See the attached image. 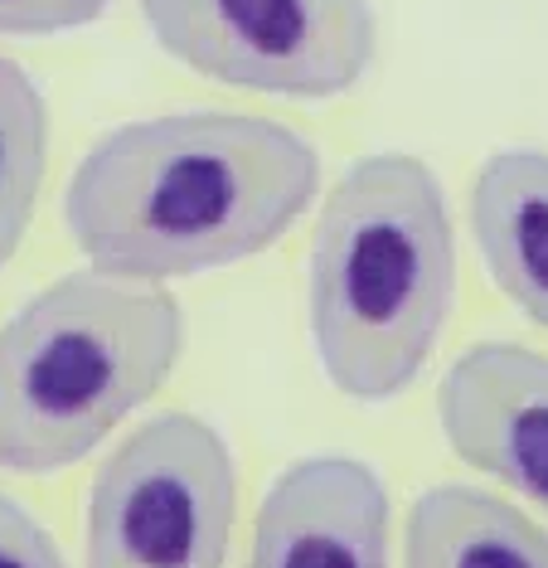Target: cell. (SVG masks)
I'll return each instance as SVG.
<instances>
[{
    "label": "cell",
    "mask_w": 548,
    "mask_h": 568,
    "mask_svg": "<svg viewBox=\"0 0 548 568\" xmlns=\"http://www.w3.org/2000/svg\"><path fill=\"white\" fill-rule=\"evenodd\" d=\"M471 239L500 287L548 331V156L495 151L471 185Z\"/></svg>",
    "instance_id": "cell-8"
},
{
    "label": "cell",
    "mask_w": 548,
    "mask_h": 568,
    "mask_svg": "<svg viewBox=\"0 0 548 568\" xmlns=\"http://www.w3.org/2000/svg\"><path fill=\"white\" fill-rule=\"evenodd\" d=\"M247 568H388V486L355 457L292 462L257 506Z\"/></svg>",
    "instance_id": "cell-7"
},
{
    "label": "cell",
    "mask_w": 548,
    "mask_h": 568,
    "mask_svg": "<svg viewBox=\"0 0 548 568\" xmlns=\"http://www.w3.org/2000/svg\"><path fill=\"white\" fill-rule=\"evenodd\" d=\"M239 510L229 443L194 413H155L102 462L88 568H224Z\"/></svg>",
    "instance_id": "cell-4"
},
{
    "label": "cell",
    "mask_w": 548,
    "mask_h": 568,
    "mask_svg": "<svg viewBox=\"0 0 548 568\" xmlns=\"http://www.w3.org/2000/svg\"><path fill=\"white\" fill-rule=\"evenodd\" d=\"M112 0H0V34H63L108 16Z\"/></svg>",
    "instance_id": "cell-11"
},
{
    "label": "cell",
    "mask_w": 548,
    "mask_h": 568,
    "mask_svg": "<svg viewBox=\"0 0 548 568\" xmlns=\"http://www.w3.org/2000/svg\"><path fill=\"white\" fill-rule=\"evenodd\" d=\"M403 568H548V529L476 486H433L413 500Z\"/></svg>",
    "instance_id": "cell-9"
},
{
    "label": "cell",
    "mask_w": 548,
    "mask_h": 568,
    "mask_svg": "<svg viewBox=\"0 0 548 568\" xmlns=\"http://www.w3.org/2000/svg\"><path fill=\"white\" fill-rule=\"evenodd\" d=\"M0 568H69L44 525L0 490Z\"/></svg>",
    "instance_id": "cell-12"
},
{
    "label": "cell",
    "mask_w": 548,
    "mask_h": 568,
    "mask_svg": "<svg viewBox=\"0 0 548 568\" xmlns=\"http://www.w3.org/2000/svg\"><path fill=\"white\" fill-rule=\"evenodd\" d=\"M185 351L165 282L69 273L0 326V471L49 476L83 462L161 394Z\"/></svg>",
    "instance_id": "cell-3"
},
{
    "label": "cell",
    "mask_w": 548,
    "mask_h": 568,
    "mask_svg": "<svg viewBox=\"0 0 548 568\" xmlns=\"http://www.w3.org/2000/svg\"><path fill=\"white\" fill-rule=\"evenodd\" d=\"M151 40L214 83L272 98H341L369 73V0H141Z\"/></svg>",
    "instance_id": "cell-5"
},
{
    "label": "cell",
    "mask_w": 548,
    "mask_h": 568,
    "mask_svg": "<svg viewBox=\"0 0 548 568\" xmlns=\"http://www.w3.org/2000/svg\"><path fill=\"white\" fill-rule=\"evenodd\" d=\"M456 296V229L437 171L403 151L359 156L311 239L306 312L321 369L355 404H388L423 374Z\"/></svg>",
    "instance_id": "cell-2"
},
{
    "label": "cell",
    "mask_w": 548,
    "mask_h": 568,
    "mask_svg": "<svg viewBox=\"0 0 548 568\" xmlns=\"http://www.w3.org/2000/svg\"><path fill=\"white\" fill-rule=\"evenodd\" d=\"M447 447L471 471L519 490L548 515V355L515 341H480L437 384Z\"/></svg>",
    "instance_id": "cell-6"
},
{
    "label": "cell",
    "mask_w": 548,
    "mask_h": 568,
    "mask_svg": "<svg viewBox=\"0 0 548 568\" xmlns=\"http://www.w3.org/2000/svg\"><path fill=\"white\" fill-rule=\"evenodd\" d=\"M321 190L316 146L253 112L116 126L73 165L63 224L102 273L171 282L267 253Z\"/></svg>",
    "instance_id": "cell-1"
},
{
    "label": "cell",
    "mask_w": 548,
    "mask_h": 568,
    "mask_svg": "<svg viewBox=\"0 0 548 568\" xmlns=\"http://www.w3.org/2000/svg\"><path fill=\"white\" fill-rule=\"evenodd\" d=\"M49 165V102L16 59H0V267L30 234Z\"/></svg>",
    "instance_id": "cell-10"
}]
</instances>
